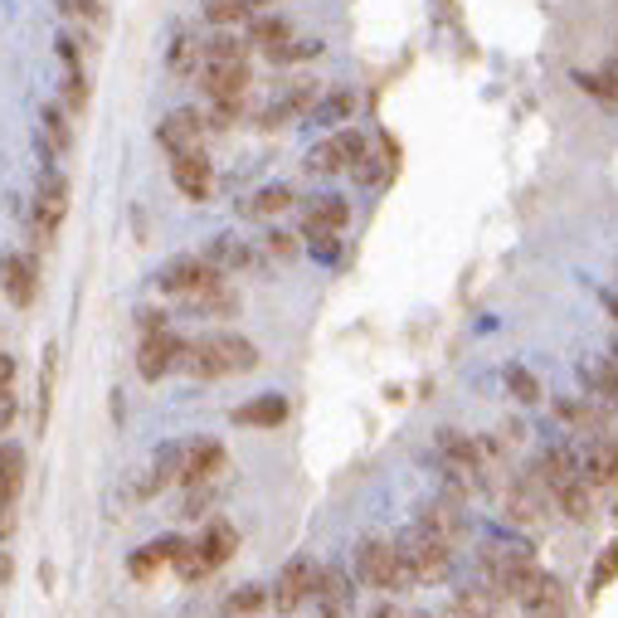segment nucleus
Here are the masks:
<instances>
[{
	"mask_svg": "<svg viewBox=\"0 0 618 618\" xmlns=\"http://www.w3.org/2000/svg\"><path fill=\"white\" fill-rule=\"evenodd\" d=\"M258 365V346L239 331H210L200 341H185L181 365L185 375L195 380H224V375H239V370H254Z\"/></svg>",
	"mask_w": 618,
	"mask_h": 618,
	"instance_id": "1",
	"label": "nucleus"
},
{
	"mask_svg": "<svg viewBox=\"0 0 618 618\" xmlns=\"http://www.w3.org/2000/svg\"><path fill=\"white\" fill-rule=\"evenodd\" d=\"M356 580L365 589H380V594H409L414 589V570L404 565V555L395 541H375V536H365L361 546H356Z\"/></svg>",
	"mask_w": 618,
	"mask_h": 618,
	"instance_id": "2",
	"label": "nucleus"
},
{
	"mask_svg": "<svg viewBox=\"0 0 618 618\" xmlns=\"http://www.w3.org/2000/svg\"><path fill=\"white\" fill-rule=\"evenodd\" d=\"M395 546H400L404 565L414 570V580L419 584H443L448 575H453V546L438 541V536H429L424 526H409Z\"/></svg>",
	"mask_w": 618,
	"mask_h": 618,
	"instance_id": "3",
	"label": "nucleus"
},
{
	"mask_svg": "<svg viewBox=\"0 0 618 618\" xmlns=\"http://www.w3.org/2000/svg\"><path fill=\"white\" fill-rule=\"evenodd\" d=\"M215 283H224V273H219L215 263L205 254H185V258H171L161 273H156V288L171 292V297H195V292L215 288Z\"/></svg>",
	"mask_w": 618,
	"mask_h": 618,
	"instance_id": "4",
	"label": "nucleus"
},
{
	"mask_svg": "<svg viewBox=\"0 0 618 618\" xmlns=\"http://www.w3.org/2000/svg\"><path fill=\"white\" fill-rule=\"evenodd\" d=\"M317 570H322V565H312L307 555L288 560V565H283V575L273 580V594H268V599H273V609H278V614L302 609V604L317 594Z\"/></svg>",
	"mask_w": 618,
	"mask_h": 618,
	"instance_id": "5",
	"label": "nucleus"
},
{
	"mask_svg": "<svg viewBox=\"0 0 618 618\" xmlns=\"http://www.w3.org/2000/svg\"><path fill=\"white\" fill-rule=\"evenodd\" d=\"M414 526H424L429 536L448 541L453 550L468 541V516H463V502H458V497H434V502H424L419 516H414Z\"/></svg>",
	"mask_w": 618,
	"mask_h": 618,
	"instance_id": "6",
	"label": "nucleus"
},
{
	"mask_svg": "<svg viewBox=\"0 0 618 618\" xmlns=\"http://www.w3.org/2000/svg\"><path fill=\"white\" fill-rule=\"evenodd\" d=\"M205 112H195V108H176V112H166L161 117V127H156V142L166 146L171 156H181V151H200L205 146Z\"/></svg>",
	"mask_w": 618,
	"mask_h": 618,
	"instance_id": "7",
	"label": "nucleus"
},
{
	"mask_svg": "<svg viewBox=\"0 0 618 618\" xmlns=\"http://www.w3.org/2000/svg\"><path fill=\"white\" fill-rule=\"evenodd\" d=\"M181 351H185V341L171 327L151 331V336H142V346H137V375L142 380H161L166 370L181 365Z\"/></svg>",
	"mask_w": 618,
	"mask_h": 618,
	"instance_id": "8",
	"label": "nucleus"
},
{
	"mask_svg": "<svg viewBox=\"0 0 618 618\" xmlns=\"http://www.w3.org/2000/svg\"><path fill=\"white\" fill-rule=\"evenodd\" d=\"M249 83H254L249 64H205L200 69V88H205L210 103H244Z\"/></svg>",
	"mask_w": 618,
	"mask_h": 618,
	"instance_id": "9",
	"label": "nucleus"
},
{
	"mask_svg": "<svg viewBox=\"0 0 618 618\" xmlns=\"http://www.w3.org/2000/svg\"><path fill=\"white\" fill-rule=\"evenodd\" d=\"M516 604H521V614L526 618H570V589L555 580L550 570H541L536 584H531Z\"/></svg>",
	"mask_w": 618,
	"mask_h": 618,
	"instance_id": "10",
	"label": "nucleus"
},
{
	"mask_svg": "<svg viewBox=\"0 0 618 618\" xmlns=\"http://www.w3.org/2000/svg\"><path fill=\"white\" fill-rule=\"evenodd\" d=\"M171 181L185 200H210L215 195V166L205 161V151H181V156H171Z\"/></svg>",
	"mask_w": 618,
	"mask_h": 618,
	"instance_id": "11",
	"label": "nucleus"
},
{
	"mask_svg": "<svg viewBox=\"0 0 618 618\" xmlns=\"http://www.w3.org/2000/svg\"><path fill=\"white\" fill-rule=\"evenodd\" d=\"M526 473L536 477V482L550 492V502H555V492H560L565 482H575V477H580V458H575V448H570V443H550V448L536 458V463H531V468H526Z\"/></svg>",
	"mask_w": 618,
	"mask_h": 618,
	"instance_id": "12",
	"label": "nucleus"
},
{
	"mask_svg": "<svg viewBox=\"0 0 618 618\" xmlns=\"http://www.w3.org/2000/svg\"><path fill=\"white\" fill-rule=\"evenodd\" d=\"M224 473V443L215 438H200V443H185V458H181V487H205Z\"/></svg>",
	"mask_w": 618,
	"mask_h": 618,
	"instance_id": "13",
	"label": "nucleus"
},
{
	"mask_svg": "<svg viewBox=\"0 0 618 618\" xmlns=\"http://www.w3.org/2000/svg\"><path fill=\"white\" fill-rule=\"evenodd\" d=\"M580 477L599 492V487H614L618 482V429L604 438H589V453L580 458Z\"/></svg>",
	"mask_w": 618,
	"mask_h": 618,
	"instance_id": "14",
	"label": "nucleus"
},
{
	"mask_svg": "<svg viewBox=\"0 0 618 618\" xmlns=\"http://www.w3.org/2000/svg\"><path fill=\"white\" fill-rule=\"evenodd\" d=\"M317 604H322V618H346L351 614V604H356V589L351 580L336 570V565H322L317 570V594H312Z\"/></svg>",
	"mask_w": 618,
	"mask_h": 618,
	"instance_id": "15",
	"label": "nucleus"
},
{
	"mask_svg": "<svg viewBox=\"0 0 618 618\" xmlns=\"http://www.w3.org/2000/svg\"><path fill=\"white\" fill-rule=\"evenodd\" d=\"M351 224V205L341 200V195H322L307 215H302V239H312V234H341Z\"/></svg>",
	"mask_w": 618,
	"mask_h": 618,
	"instance_id": "16",
	"label": "nucleus"
},
{
	"mask_svg": "<svg viewBox=\"0 0 618 618\" xmlns=\"http://www.w3.org/2000/svg\"><path fill=\"white\" fill-rule=\"evenodd\" d=\"M35 292H39V268H35V258L10 254V258H5V297H10L15 307H30V302H35Z\"/></svg>",
	"mask_w": 618,
	"mask_h": 618,
	"instance_id": "17",
	"label": "nucleus"
},
{
	"mask_svg": "<svg viewBox=\"0 0 618 618\" xmlns=\"http://www.w3.org/2000/svg\"><path fill=\"white\" fill-rule=\"evenodd\" d=\"M283 419H288V400L283 395H258V400L234 409V424H244V429H278Z\"/></svg>",
	"mask_w": 618,
	"mask_h": 618,
	"instance_id": "18",
	"label": "nucleus"
},
{
	"mask_svg": "<svg viewBox=\"0 0 618 618\" xmlns=\"http://www.w3.org/2000/svg\"><path fill=\"white\" fill-rule=\"evenodd\" d=\"M555 511L565 516V521H575V526H589L594 521V487L575 477V482H565L560 492H555Z\"/></svg>",
	"mask_w": 618,
	"mask_h": 618,
	"instance_id": "19",
	"label": "nucleus"
},
{
	"mask_svg": "<svg viewBox=\"0 0 618 618\" xmlns=\"http://www.w3.org/2000/svg\"><path fill=\"white\" fill-rule=\"evenodd\" d=\"M200 555L210 560V570H219V565H229L234 560V550H239V531L229 526V521H210L205 531H200Z\"/></svg>",
	"mask_w": 618,
	"mask_h": 618,
	"instance_id": "20",
	"label": "nucleus"
},
{
	"mask_svg": "<svg viewBox=\"0 0 618 618\" xmlns=\"http://www.w3.org/2000/svg\"><path fill=\"white\" fill-rule=\"evenodd\" d=\"M580 380H584V390H589V400L618 404V365L614 361H584Z\"/></svg>",
	"mask_w": 618,
	"mask_h": 618,
	"instance_id": "21",
	"label": "nucleus"
},
{
	"mask_svg": "<svg viewBox=\"0 0 618 618\" xmlns=\"http://www.w3.org/2000/svg\"><path fill=\"white\" fill-rule=\"evenodd\" d=\"M205 258L215 263L219 273H244V268H254V249H249V244H239L234 234H219L215 244L205 249Z\"/></svg>",
	"mask_w": 618,
	"mask_h": 618,
	"instance_id": "22",
	"label": "nucleus"
},
{
	"mask_svg": "<svg viewBox=\"0 0 618 618\" xmlns=\"http://www.w3.org/2000/svg\"><path fill=\"white\" fill-rule=\"evenodd\" d=\"M249 49H254L249 39L219 30V35H210L205 44H200V59H205V64H249Z\"/></svg>",
	"mask_w": 618,
	"mask_h": 618,
	"instance_id": "23",
	"label": "nucleus"
},
{
	"mask_svg": "<svg viewBox=\"0 0 618 618\" xmlns=\"http://www.w3.org/2000/svg\"><path fill=\"white\" fill-rule=\"evenodd\" d=\"M190 307H195V317H234L239 312V292L229 288V283H215V288L195 292V297H185Z\"/></svg>",
	"mask_w": 618,
	"mask_h": 618,
	"instance_id": "24",
	"label": "nucleus"
},
{
	"mask_svg": "<svg viewBox=\"0 0 618 618\" xmlns=\"http://www.w3.org/2000/svg\"><path fill=\"white\" fill-rule=\"evenodd\" d=\"M249 44H254V49H263V54H268V49H278V44H288L292 39V25L288 20H283V15H254V20H249Z\"/></svg>",
	"mask_w": 618,
	"mask_h": 618,
	"instance_id": "25",
	"label": "nucleus"
},
{
	"mask_svg": "<svg viewBox=\"0 0 618 618\" xmlns=\"http://www.w3.org/2000/svg\"><path fill=\"white\" fill-rule=\"evenodd\" d=\"M200 10H205V20L215 30H234V25L254 20V5L249 0H200Z\"/></svg>",
	"mask_w": 618,
	"mask_h": 618,
	"instance_id": "26",
	"label": "nucleus"
},
{
	"mask_svg": "<svg viewBox=\"0 0 618 618\" xmlns=\"http://www.w3.org/2000/svg\"><path fill=\"white\" fill-rule=\"evenodd\" d=\"M292 195L288 185H263L254 195V205H244V215H254V219H268V215H283V210H292Z\"/></svg>",
	"mask_w": 618,
	"mask_h": 618,
	"instance_id": "27",
	"label": "nucleus"
},
{
	"mask_svg": "<svg viewBox=\"0 0 618 618\" xmlns=\"http://www.w3.org/2000/svg\"><path fill=\"white\" fill-rule=\"evenodd\" d=\"M171 570H176V575H181V580H205V575H215V570H210V560H205V555H200V546H195V541H181V550H176V560H171Z\"/></svg>",
	"mask_w": 618,
	"mask_h": 618,
	"instance_id": "28",
	"label": "nucleus"
},
{
	"mask_svg": "<svg viewBox=\"0 0 618 618\" xmlns=\"http://www.w3.org/2000/svg\"><path fill=\"white\" fill-rule=\"evenodd\" d=\"M502 380H507V390H511V400H516V404H536V400H541V380H536L526 365H507V375H502Z\"/></svg>",
	"mask_w": 618,
	"mask_h": 618,
	"instance_id": "29",
	"label": "nucleus"
},
{
	"mask_svg": "<svg viewBox=\"0 0 618 618\" xmlns=\"http://www.w3.org/2000/svg\"><path fill=\"white\" fill-rule=\"evenodd\" d=\"M263 604H268V589H263V584H244V589H234V594L224 599V614L244 618V614H258Z\"/></svg>",
	"mask_w": 618,
	"mask_h": 618,
	"instance_id": "30",
	"label": "nucleus"
},
{
	"mask_svg": "<svg viewBox=\"0 0 618 618\" xmlns=\"http://www.w3.org/2000/svg\"><path fill=\"white\" fill-rule=\"evenodd\" d=\"M307 171H312V176H336V171H346V156H341L336 137H327L322 146H312V156H307Z\"/></svg>",
	"mask_w": 618,
	"mask_h": 618,
	"instance_id": "31",
	"label": "nucleus"
},
{
	"mask_svg": "<svg viewBox=\"0 0 618 618\" xmlns=\"http://www.w3.org/2000/svg\"><path fill=\"white\" fill-rule=\"evenodd\" d=\"M614 580H618V536L604 550H599V560H594V570H589V594L609 589Z\"/></svg>",
	"mask_w": 618,
	"mask_h": 618,
	"instance_id": "32",
	"label": "nucleus"
},
{
	"mask_svg": "<svg viewBox=\"0 0 618 618\" xmlns=\"http://www.w3.org/2000/svg\"><path fill=\"white\" fill-rule=\"evenodd\" d=\"M25 468H30V463H25V448H20V443H0V477H5L15 492L25 487Z\"/></svg>",
	"mask_w": 618,
	"mask_h": 618,
	"instance_id": "33",
	"label": "nucleus"
},
{
	"mask_svg": "<svg viewBox=\"0 0 618 618\" xmlns=\"http://www.w3.org/2000/svg\"><path fill=\"white\" fill-rule=\"evenodd\" d=\"M39 200L69 210V176H64L59 166H44V171H39Z\"/></svg>",
	"mask_w": 618,
	"mask_h": 618,
	"instance_id": "34",
	"label": "nucleus"
},
{
	"mask_svg": "<svg viewBox=\"0 0 618 618\" xmlns=\"http://www.w3.org/2000/svg\"><path fill=\"white\" fill-rule=\"evenodd\" d=\"M351 112H356V98H351V93H331V98H322V103L312 108V117H317V122H346Z\"/></svg>",
	"mask_w": 618,
	"mask_h": 618,
	"instance_id": "35",
	"label": "nucleus"
},
{
	"mask_svg": "<svg viewBox=\"0 0 618 618\" xmlns=\"http://www.w3.org/2000/svg\"><path fill=\"white\" fill-rule=\"evenodd\" d=\"M54 365H59V351L49 346L44 351V375H39V424L49 419V400H54Z\"/></svg>",
	"mask_w": 618,
	"mask_h": 618,
	"instance_id": "36",
	"label": "nucleus"
},
{
	"mask_svg": "<svg viewBox=\"0 0 618 618\" xmlns=\"http://www.w3.org/2000/svg\"><path fill=\"white\" fill-rule=\"evenodd\" d=\"M83 108H88V78H83V69H69V78H64V112Z\"/></svg>",
	"mask_w": 618,
	"mask_h": 618,
	"instance_id": "37",
	"label": "nucleus"
},
{
	"mask_svg": "<svg viewBox=\"0 0 618 618\" xmlns=\"http://www.w3.org/2000/svg\"><path fill=\"white\" fill-rule=\"evenodd\" d=\"M575 83L589 98H599V103H618V88L609 83V73H575Z\"/></svg>",
	"mask_w": 618,
	"mask_h": 618,
	"instance_id": "38",
	"label": "nucleus"
},
{
	"mask_svg": "<svg viewBox=\"0 0 618 618\" xmlns=\"http://www.w3.org/2000/svg\"><path fill=\"white\" fill-rule=\"evenodd\" d=\"M161 565H166V560L156 555V546H146V550H137V555L127 560V575H132V580H151Z\"/></svg>",
	"mask_w": 618,
	"mask_h": 618,
	"instance_id": "39",
	"label": "nucleus"
},
{
	"mask_svg": "<svg viewBox=\"0 0 618 618\" xmlns=\"http://www.w3.org/2000/svg\"><path fill=\"white\" fill-rule=\"evenodd\" d=\"M59 10L69 20H88V25H103V5L98 0H59Z\"/></svg>",
	"mask_w": 618,
	"mask_h": 618,
	"instance_id": "40",
	"label": "nucleus"
},
{
	"mask_svg": "<svg viewBox=\"0 0 618 618\" xmlns=\"http://www.w3.org/2000/svg\"><path fill=\"white\" fill-rule=\"evenodd\" d=\"M307 249H312L317 263H336V258H341V234H312Z\"/></svg>",
	"mask_w": 618,
	"mask_h": 618,
	"instance_id": "41",
	"label": "nucleus"
},
{
	"mask_svg": "<svg viewBox=\"0 0 618 618\" xmlns=\"http://www.w3.org/2000/svg\"><path fill=\"white\" fill-rule=\"evenodd\" d=\"M195 59H200V44H195V39H176V44H171V69L181 73V69H190V64H195Z\"/></svg>",
	"mask_w": 618,
	"mask_h": 618,
	"instance_id": "42",
	"label": "nucleus"
},
{
	"mask_svg": "<svg viewBox=\"0 0 618 618\" xmlns=\"http://www.w3.org/2000/svg\"><path fill=\"white\" fill-rule=\"evenodd\" d=\"M54 44H59V59H64L69 69H78V64H83V39H73V35H59V39H54Z\"/></svg>",
	"mask_w": 618,
	"mask_h": 618,
	"instance_id": "43",
	"label": "nucleus"
},
{
	"mask_svg": "<svg viewBox=\"0 0 618 618\" xmlns=\"http://www.w3.org/2000/svg\"><path fill=\"white\" fill-rule=\"evenodd\" d=\"M137 327H142V336H151V331H166L171 322H166L161 307H142V312H137Z\"/></svg>",
	"mask_w": 618,
	"mask_h": 618,
	"instance_id": "44",
	"label": "nucleus"
},
{
	"mask_svg": "<svg viewBox=\"0 0 618 618\" xmlns=\"http://www.w3.org/2000/svg\"><path fill=\"white\" fill-rule=\"evenodd\" d=\"M268 254L292 258V254H297V239H292V234H283V229H273V234H268Z\"/></svg>",
	"mask_w": 618,
	"mask_h": 618,
	"instance_id": "45",
	"label": "nucleus"
},
{
	"mask_svg": "<svg viewBox=\"0 0 618 618\" xmlns=\"http://www.w3.org/2000/svg\"><path fill=\"white\" fill-rule=\"evenodd\" d=\"M10 536H15V511L0 507V541H10Z\"/></svg>",
	"mask_w": 618,
	"mask_h": 618,
	"instance_id": "46",
	"label": "nucleus"
},
{
	"mask_svg": "<svg viewBox=\"0 0 618 618\" xmlns=\"http://www.w3.org/2000/svg\"><path fill=\"white\" fill-rule=\"evenodd\" d=\"M15 497H20V492H15V487L0 477V507H15Z\"/></svg>",
	"mask_w": 618,
	"mask_h": 618,
	"instance_id": "47",
	"label": "nucleus"
},
{
	"mask_svg": "<svg viewBox=\"0 0 618 618\" xmlns=\"http://www.w3.org/2000/svg\"><path fill=\"white\" fill-rule=\"evenodd\" d=\"M10 575H15V560L0 550V584H10Z\"/></svg>",
	"mask_w": 618,
	"mask_h": 618,
	"instance_id": "48",
	"label": "nucleus"
},
{
	"mask_svg": "<svg viewBox=\"0 0 618 618\" xmlns=\"http://www.w3.org/2000/svg\"><path fill=\"white\" fill-rule=\"evenodd\" d=\"M15 380V361L10 356H0V385H10Z\"/></svg>",
	"mask_w": 618,
	"mask_h": 618,
	"instance_id": "49",
	"label": "nucleus"
},
{
	"mask_svg": "<svg viewBox=\"0 0 618 618\" xmlns=\"http://www.w3.org/2000/svg\"><path fill=\"white\" fill-rule=\"evenodd\" d=\"M370 618H404V614H400V609H395V604H380V609H375V614H370Z\"/></svg>",
	"mask_w": 618,
	"mask_h": 618,
	"instance_id": "50",
	"label": "nucleus"
},
{
	"mask_svg": "<svg viewBox=\"0 0 618 618\" xmlns=\"http://www.w3.org/2000/svg\"><path fill=\"white\" fill-rule=\"evenodd\" d=\"M604 307H609V317L618 322V297H614V292H604Z\"/></svg>",
	"mask_w": 618,
	"mask_h": 618,
	"instance_id": "51",
	"label": "nucleus"
},
{
	"mask_svg": "<svg viewBox=\"0 0 618 618\" xmlns=\"http://www.w3.org/2000/svg\"><path fill=\"white\" fill-rule=\"evenodd\" d=\"M249 5H254L258 15H263V10H268V5H273V0H249Z\"/></svg>",
	"mask_w": 618,
	"mask_h": 618,
	"instance_id": "52",
	"label": "nucleus"
},
{
	"mask_svg": "<svg viewBox=\"0 0 618 618\" xmlns=\"http://www.w3.org/2000/svg\"><path fill=\"white\" fill-rule=\"evenodd\" d=\"M609 361H614V365H618V341H614V351H609Z\"/></svg>",
	"mask_w": 618,
	"mask_h": 618,
	"instance_id": "53",
	"label": "nucleus"
}]
</instances>
